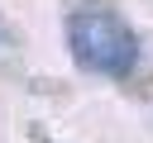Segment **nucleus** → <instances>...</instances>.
Here are the masks:
<instances>
[{
  "label": "nucleus",
  "instance_id": "1",
  "mask_svg": "<svg viewBox=\"0 0 153 143\" xmlns=\"http://www.w3.org/2000/svg\"><path fill=\"white\" fill-rule=\"evenodd\" d=\"M67 52H72L76 67H86L96 76H110V81H124L139 67V38H134V29L115 10H105L96 0L67 10Z\"/></svg>",
  "mask_w": 153,
  "mask_h": 143
}]
</instances>
